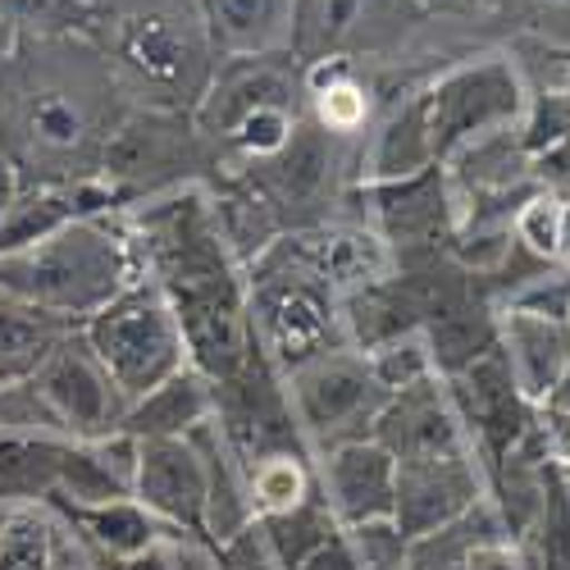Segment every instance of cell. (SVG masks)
Listing matches in <instances>:
<instances>
[{"instance_id":"6da1fadb","label":"cell","mask_w":570,"mask_h":570,"mask_svg":"<svg viewBox=\"0 0 570 570\" xmlns=\"http://www.w3.org/2000/svg\"><path fill=\"white\" fill-rule=\"evenodd\" d=\"M128 110V91L87 32L10 37L0 65V151L23 183L97 178Z\"/></svg>"},{"instance_id":"7a4b0ae2","label":"cell","mask_w":570,"mask_h":570,"mask_svg":"<svg viewBox=\"0 0 570 570\" xmlns=\"http://www.w3.org/2000/svg\"><path fill=\"white\" fill-rule=\"evenodd\" d=\"M141 278L169 302L183 347L206 379H224L252 356L247 265L233 256L215 219L210 187H178L156 202L128 206Z\"/></svg>"},{"instance_id":"3957f363","label":"cell","mask_w":570,"mask_h":570,"mask_svg":"<svg viewBox=\"0 0 570 570\" xmlns=\"http://www.w3.org/2000/svg\"><path fill=\"white\" fill-rule=\"evenodd\" d=\"M91 46L132 106L193 115L215 78V46L197 0H91Z\"/></svg>"},{"instance_id":"277c9868","label":"cell","mask_w":570,"mask_h":570,"mask_svg":"<svg viewBox=\"0 0 570 570\" xmlns=\"http://www.w3.org/2000/svg\"><path fill=\"white\" fill-rule=\"evenodd\" d=\"M137 278L141 261L124 210L78 219L37 247L0 256V293L73 328H82Z\"/></svg>"},{"instance_id":"5b68a950","label":"cell","mask_w":570,"mask_h":570,"mask_svg":"<svg viewBox=\"0 0 570 570\" xmlns=\"http://www.w3.org/2000/svg\"><path fill=\"white\" fill-rule=\"evenodd\" d=\"M461 23L424 14L415 0H297L293 56L302 65L352 60V65H397L434 60L452 65L465 51L443 37ZM480 51V46H474Z\"/></svg>"},{"instance_id":"8992f818","label":"cell","mask_w":570,"mask_h":570,"mask_svg":"<svg viewBox=\"0 0 570 570\" xmlns=\"http://www.w3.org/2000/svg\"><path fill=\"white\" fill-rule=\"evenodd\" d=\"M247 315L252 343L278 374L297 370L311 356L347 347L343 297L311 269H302L278 243L247 265Z\"/></svg>"},{"instance_id":"52a82bcc","label":"cell","mask_w":570,"mask_h":570,"mask_svg":"<svg viewBox=\"0 0 570 570\" xmlns=\"http://www.w3.org/2000/svg\"><path fill=\"white\" fill-rule=\"evenodd\" d=\"M424 124H430L434 160L452 165L474 141L507 132L525 110V73L502 41L465 51L420 87Z\"/></svg>"},{"instance_id":"ba28073f","label":"cell","mask_w":570,"mask_h":570,"mask_svg":"<svg viewBox=\"0 0 570 570\" xmlns=\"http://www.w3.org/2000/svg\"><path fill=\"white\" fill-rule=\"evenodd\" d=\"M97 178L128 210L165 193H178V187H210L219 178V165L215 151L206 147V137L197 132L193 115L132 106L106 141Z\"/></svg>"},{"instance_id":"9c48e42d","label":"cell","mask_w":570,"mask_h":570,"mask_svg":"<svg viewBox=\"0 0 570 570\" xmlns=\"http://www.w3.org/2000/svg\"><path fill=\"white\" fill-rule=\"evenodd\" d=\"M82 338L101 356V365L110 370V379L128 402L165 384L183 365H193L183 347V328L151 278L128 283L110 306H101L82 324Z\"/></svg>"},{"instance_id":"30bf717a","label":"cell","mask_w":570,"mask_h":570,"mask_svg":"<svg viewBox=\"0 0 570 570\" xmlns=\"http://www.w3.org/2000/svg\"><path fill=\"white\" fill-rule=\"evenodd\" d=\"M283 384H288V402H293V415L302 424L311 456L370 439L379 411L389 402L365 352L356 347H334L324 356H311L297 370L283 374Z\"/></svg>"},{"instance_id":"8fae6325","label":"cell","mask_w":570,"mask_h":570,"mask_svg":"<svg viewBox=\"0 0 570 570\" xmlns=\"http://www.w3.org/2000/svg\"><path fill=\"white\" fill-rule=\"evenodd\" d=\"M352 210H356V219H365L384 237L393 265H420V261L452 256L456 202H452V183H448L443 165L397 178V183H361Z\"/></svg>"},{"instance_id":"7c38bea8","label":"cell","mask_w":570,"mask_h":570,"mask_svg":"<svg viewBox=\"0 0 570 570\" xmlns=\"http://www.w3.org/2000/svg\"><path fill=\"white\" fill-rule=\"evenodd\" d=\"M215 430L224 434L228 452L237 465H256L265 456L283 452H311L302 439V424L288 402V384L283 374L252 347V356L233 374L215 379Z\"/></svg>"},{"instance_id":"4fadbf2b","label":"cell","mask_w":570,"mask_h":570,"mask_svg":"<svg viewBox=\"0 0 570 570\" xmlns=\"http://www.w3.org/2000/svg\"><path fill=\"white\" fill-rule=\"evenodd\" d=\"M269 110H306V69L293 51L283 56H247V60H219L206 97L193 110L197 132L219 156L224 141ZM219 165V160H215Z\"/></svg>"},{"instance_id":"5bb4252c","label":"cell","mask_w":570,"mask_h":570,"mask_svg":"<svg viewBox=\"0 0 570 570\" xmlns=\"http://www.w3.org/2000/svg\"><path fill=\"white\" fill-rule=\"evenodd\" d=\"M37 402L46 406V415L56 420V430L65 439H106L119 434L128 397L119 393V384L110 379V370L101 365V356L87 347L82 328L46 356V365L28 379Z\"/></svg>"},{"instance_id":"9a60e30c","label":"cell","mask_w":570,"mask_h":570,"mask_svg":"<svg viewBox=\"0 0 570 570\" xmlns=\"http://www.w3.org/2000/svg\"><path fill=\"white\" fill-rule=\"evenodd\" d=\"M443 384L452 393V406L461 415V430H465L474 456H480L484 474L493 480V470L507 461V452L534 430V406L520 397L515 379L507 370V356L498 347L474 365L448 374Z\"/></svg>"},{"instance_id":"2e32d148","label":"cell","mask_w":570,"mask_h":570,"mask_svg":"<svg viewBox=\"0 0 570 570\" xmlns=\"http://www.w3.org/2000/svg\"><path fill=\"white\" fill-rule=\"evenodd\" d=\"M206 493H210L206 461H202V448L193 443V434L187 439H137L132 498L147 507L169 534L206 539Z\"/></svg>"},{"instance_id":"e0dca14e","label":"cell","mask_w":570,"mask_h":570,"mask_svg":"<svg viewBox=\"0 0 570 570\" xmlns=\"http://www.w3.org/2000/svg\"><path fill=\"white\" fill-rule=\"evenodd\" d=\"M484 498H489V474L474 452L406 461V465H397L393 525L406 539H420V534H434V530L452 525L456 515L480 507Z\"/></svg>"},{"instance_id":"ac0fdd59","label":"cell","mask_w":570,"mask_h":570,"mask_svg":"<svg viewBox=\"0 0 570 570\" xmlns=\"http://www.w3.org/2000/svg\"><path fill=\"white\" fill-rule=\"evenodd\" d=\"M278 247L288 252L302 269H311L320 283H328L338 297L361 293L384 274H393V256L365 219L343 215V219H324L311 228H293L278 237Z\"/></svg>"},{"instance_id":"d6986e66","label":"cell","mask_w":570,"mask_h":570,"mask_svg":"<svg viewBox=\"0 0 570 570\" xmlns=\"http://www.w3.org/2000/svg\"><path fill=\"white\" fill-rule=\"evenodd\" d=\"M315 484L343 530L393 520L397 507V461L374 439L343 443L315 456Z\"/></svg>"},{"instance_id":"ffe728a7","label":"cell","mask_w":570,"mask_h":570,"mask_svg":"<svg viewBox=\"0 0 570 570\" xmlns=\"http://www.w3.org/2000/svg\"><path fill=\"white\" fill-rule=\"evenodd\" d=\"M379 448H384L397 465L406 461H430V456H452V452H474L465 430H461V415L452 406V393L439 379H424L415 389H402L384 402L374 420V434Z\"/></svg>"},{"instance_id":"44dd1931","label":"cell","mask_w":570,"mask_h":570,"mask_svg":"<svg viewBox=\"0 0 570 570\" xmlns=\"http://www.w3.org/2000/svg\"><path fill=\"white\" fill-rule=\"evenodd\" d=\"M498 352L507 356L520 397L530 406H543L570 361V324L561 315L507 302L498 306Z\"/></svg>"},{"instance_id":"7402d4cb","label":"cell","mask_w":570,"mask_h":570,"mask_svg":"<svg viewBox=\"0 0 570 570\" xmlns=\"http://www.w3.org/2000/svg\"><path fill=\"white\" fill-rule=\"evenodd\" d=\"M124 210L119 197L101 178H78V183H23L19 197L0 224V256L10 252H23V247H37L46 243L51 233L78 224V219H91V215H115Z\"/></svg>"},{"instance_id":"603a6c76","label":"cell","mask_w":570,"mask_h":570,"mask_svg":"<svg viewBox=\"0 0 570 570\" xmlns=\"http://www.w3.org/2000/svg\"><path fill=\"white\" fill-rule=\"evenodd\" d=\"M215 60L283 56L293 51L297 0H197Z\"/></svg>"},{"instance_id":"cb8c5ba5","label":"cell","mask_w":570,"mask_h":570,"mask_svg":"<svg viewBox=\"0 0 570 570\" xmlns=\"http://www.w3.org/2000/svg\"><path fill=\"white\" fill-rule=\"evenodd\" d=\"M434 141H430V124H424V101L420 87L411 97L393 101L384 115L374 119V128L361 141V183H397L411 174L434 169Z\"/></svg>"},{"instance_id":"d4e9b609","label":"cell","mask_w":570,"mask_h":570,"mask_svg":"<svg viewBox=\"0 0 570 570\" xmlns=\"http://www.w3.org/2000/svg\"><path fill=\"white\" fill-rule=\"evenodd\" d=\"M132 480H137V439L132 434H106V439H69L65 461H60V484H56V502H115V498H132ZM46 498V502H51Z\"/></svg>"},{"instance_id":"484cf974","label":"cell","mask_w":570,"mask_h":570,"mask_svg":"<svg viewBox=\"0 0 570 570\" xmlns=\"http://www.w3.org/2000/svg\"><path fill=\"white\" fill-rule=\"evenodd\" d=\"M87 552L51 502L0 511V570H73Z\"/></svg>"},{"instance_id":"4316f807","label":"cell","mask_w":570,"mask_h":570,"mask_svg":"<svg viewBox=\"0 0 570 570\" xmlns=\"http://www.w3.org/2000/svg\"><path fill=\"white\" fill-rule=\"evenodd\" d=\"M210 415H215V379H206L197 365H183L165 384L128 402L119 430L132 439H187Z\"/></svg>"},{"instance_id":"83f0119b","label":"cell","mask_w":570,"mask_h":570,"mask_svg":"<svg viewBox=\"0 0 570 570\" xmlns=\"http://www.w3.org/2000/svg\"><path fill=\"white\" fill-rule=\"evenodd\" d=\"M51 507L69 520V530L78 534V543L87 552H97L106 561H128L137 552L156 548L169 530L160 520L141 507L137 498H115V502H91V507H78V502H56Z\"/></svg>"},{"instance_id":"f1b7e54d","label":"cell","mask_w":570,"mask_h":570,"mask_svg":"<svg viewBox=\"0 0 570 570\" xmlns=\"http://www.w3.org/2000/svg\"><path fill=\"white\" fill-rule=\"evenodd\" d=\"M69 439L0 430V511L46 502L60 484V461Z\"/></svg>"},{"instance_id":"f546056e","label":"cell","mask_w":570,"mask_h":570,"mask_svg":"<svg viewBox=\"0 0 570 570\" xmlns=\"http://www.w3.org/2000/svg\"><path fill=\"white\" fill-rule=\"evenodd\" d=\"M69 334L73 324L0 293V389L28 384Z\"/></svg>"},{"instance_id":"4dcf8cb0","label":"cell","mask_w":570,"mask_h":570,"mask_svg":"<svg viewBox=\"0 0 570 570\" xmlns=\"http://www.w3.org/2000/svg\"><path fill=\"white\" fill-rule=\"evenodd\" d=\"M256 530H261V539H265V548H269L278 570H297L302 561H311L320 548H328L343 534V525L334 520V511H328V502L320 498V489L306 502L288 507V511L261 515Z\"/></svg>"},{"instance_id":"1f68e13d","label":"cell","mask_w":570,"mask_h":570,"mask_svg":"<svg viewBox=\"0 0 570 570\" xmlns=\"http://www.w3.org/2000/svg\"><path fill=\"white\" fill-rule=\"evenodd\" d=\"M247 480V498L256 520L261 515H278L297 502H306L320 484H315V456L311 452H283V456H265L256 465L243 470Z\"/></svg>"},{"instance_id":"d6a6232c","label":"cell","mask_w":570,"mask_h":570,"mask_svg":"<svg viewBox=\"0 0 570 570\" xmlns=\"http://www.w3.org/2000/svg\"><path fill=\"white\" fill-rule=\"evenodd\" d=\"M484 19L507 28V41L570 46V0H480Z\"/></svg>"},{"instance_id":"836d02e7","label":"cell","mask_w":570,"mask_h":570,"mask_svg":"<svg viewBox=\"0 0 570 570\" xmlns=\"http://www.w3.org/2000/svg\"><path fill=\"white\" fill-rule=\"evenodd\" d=\"M87 0H0V28L10 37L87 32Z\"/></svg>"},{"instance_id":"e575fe53","label":"cell","mask_w":570,"mask_h":570,"mask_svg":"<svg viewBox=\"0 0 570 570\" xmlns=\"http://www.w3.org/2000/svg\"><path fill=\"white\" fill-rule=\"evenodd\" d=\"M374 379L384 384V393H402V389H415L424 379H439V365H434V352L424 343V334H406V338H393L384 347L365 352Z\"/></svg>"},{"instance_id":"d590c367","label":"cell","mask_w":570,"mask_h":570,"mask_svg":"<svg viewBox=\"0 0 570 570\" xmlns=\"http://www.w3.org/2000/svg\"><path fill=\"white\" fill-rule=\"evenodd\" d=\"M557 224H561V197L534 193L525 206L515 210L511 233H515L520 252H530V256L543 261V265H557Z\"/></svg>"},{"instance_id":"8d00e7d4","label":"cell","mask_w":570,"mask_h":570,"mask_svg":"<svg viewBox=\"0 0 570 570\" xmlns=\"http://www.w3.org/2000/svg\"><path fill=\"white\" fill-rule=\"evenodd\" d=\"M415 6H420L424 14L443 19V23H480V28H489L480 0H415Z\"/></svg>"},{"instance_id":"74e56055","label":"cell","mask_w":570,"mask_h":570,"mask_svg":"<svg viewBox=\"0 0 570 570\" xmlns=\"http://www.w3.org/2000/svg\"><path fill=\"white\" fill-rule=\"evenodd\" d=\"M297 570H361V561H356V552H352V543H347V534H338L328 548H320L311 561H302Z\"/></svg>"},{"instance_id":"f35d334b","label":"cell","mask_w":570,"mask_h":570,"mask_svg":"<svg viewBox=\"0 0 570 570\" xmlns=\"http://www.w3.org/2000/svg\"><path fill=\"white\" fill-rule=\"evenodd\" d=\"M19 187H23V178H19L14 160L0 151V224H6V215H10V206H14V197H19Z\"/></svg>"},{"instance_id":"ab89813d","label":"cell","mask_w":570,"mask_h":570,"mask_svg":"<svg viewBox=\"0 0 570 570\" xmlns=\"http://www.w3.org/2000/svg\"><path fill=\"white\" fill-rule=\"evenodd\" d=\"M539 411H552V415H570V361H566V370H561V379H557V389L548 393V402H543Z\"/></svg>"},{"instance_id":"60d3db41","label":"cell","mask_w":570,"mask_h":570,"mask_svg":"<svg viewBox=\"0 0 570 570\" xmlns=\"http://www.w3.org/2000/svg\"><path fill=\"white\" fill-rule=\"evenodd\" d=\"M557 269H570V202L561 197V224H557Z\"/></svg>"},{"instance_id":"b9f144b4","label":"cell","mask_w":570,"mask_h":570,"mask_svg":"<svg viewBox=\"0 0 570 570\" xmlns=\"http://www.w3.org/2000/svg\"><path fill=\"white\" fill-rule=\"evenodd\" d=\"M539 51H543V60L552 65V73L566 82V91H570V46H543L539 41Z\"/></svg>"},{"instance_id":"7bdbcfd3","label":"cell","mask_w":570,"mask_h":570,"mask_svg":"<svg viewBox=\"0 0 570 570\" xmlns=\"http://www.w3.org/2000/svg\"><path fill=\"white\" fill-rule=\"evenodd\" d=\"M6 46H10V32L0 28V65H6Z\"/></svg>"},{"instance_id":"ee69618b","label":"cell","mask_w":570,"mask_h":570,"mask_svg":"<svg viewBox=\"0 0 570 570\" xmlns=\"http://www.w3.org/2000/svg\"><path fill=\"white\" fill-rule=\"evenodd\" d=\"M566 324H570V306H566Z\"/></svg>"},{"instance_id":"f6af8a7d","label":"cell","mask_w":570,"mask_h":570,"mask_svg":"<svg viewBox=\"0 0 570 570\" xmlns=\"http://www.w3.org/2000/svg\"><path fill=\"white\" fill-rule=\"evenodd\" d=\"M87 6H91V0H87Z\"/></svg>"}]
</instances>
